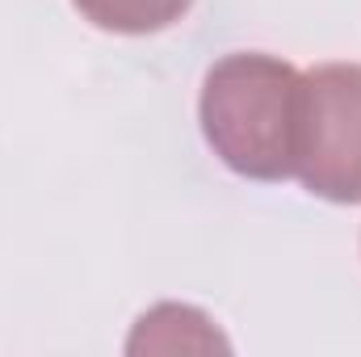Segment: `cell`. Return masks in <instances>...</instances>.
<instances>
[{"label": "cell", "instance_id": "7a4b0ae2", "mask_svg": "<svg viewBox=\"0 0 361 357\" xmlns=\"http://www.w3.org/2000/svg\"><path fill=\"white\" fill-rule=\"evenodd\" d=\"M294 177L324 202H361V63H319L302 72Z\"/></svg>", "mask_w": 361, "mask_h": 357}, {"label": "cell", "instance_id": "3957f363", "mask_svg": "<svg viewBox=\"0 0 361 357\" xmlns=\"http://www.w3.org/2000/svg\"><path fill=\"white\" fill-rule=\"evenodd\" d=\"M227 353L231 341L219 332V324L185 303H160L135 320V332L126 341V353Z\"/></svg>", "mask_w": 361, "mask_h": 357}, {"label": "cell", "instance_id": "277c9868", "mask_svg": "<svg viewBox=\"0 0 361 357\" xmlns=\"http://www.w3.org/2000/svg\"><path fill=\"white\" fill-rule=\"evenodd\" d=\"M80 17L105 34H160L177 25L193 0H72Z\"/></svg>", "mask_w": 361, "mask_h": 357}, {"label": "cell", "instance_id": "6da1fadb", "mask_svg": "<svg viewBox=\"0 0 361 357\" xmlns=\"http://www.w3.org/2000/svg\"><path fill=\"white\" fill-rule=\"evenodd\" d=\"M302 72L277 55L235 51L210 63L202 80V135L214 156L248 181L294 177Z\"/></svg>", "mask_w": 361, "mask_h": 357}]
</instances>
